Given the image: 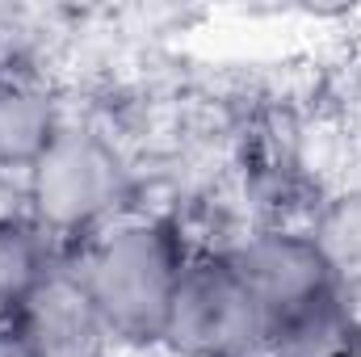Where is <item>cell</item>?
I'll use <instances>...</instances> for the list:
<instances>
[{
  "instance_id": "cell-1",
  "label": "cell",
  "mask_w": 361,
  "mask_h": 357,
  "mask_svg": "<svg viewBox=\"0 0 361 357\" xmlns=\"http://www.w3.org/2000/svg\"><path fill=\"white\" fill-rule=\"evenodd\" d=\"M189 248L169 219H118L89 236L76 257V282L109 341L118 345H164L169 307L189 265Z\"/></svg>"
},
{
  "instance_id": "cell-2",
  "label": "cell",
  "mask_w": 361,
  "mask_h": 357,
  "mask_svg": "<svg viewBox=\"0 0 361 357\" xmlns=\"http://www.w3.org/2000/svg\"><path fill=\"white\" fill-rule=\"evenodd\" d=\"M30 177V219L51 236H97L122 210L130 173L122 156L92 131L63 126L55 143L38 156Z\"/></svg>"
},
{
  "instance_id": "cell-3",
  "label": "cell",
  "mask_w": 361,
  "mask_h": 357,
  "mask_svg": "<svg viewBox=\"0 0 361 357\" xmlns=\"http://www.w3.org/2000/svg\"><path fill=\"white\" fill-rule=\"evenodd\" d=\"M164 345L177 357H269L265 320L227 253H193L169 307Z\"/></svg>"
},
{
  "instance_id": "cell-4",
  "label": "cell",
  "mask_w": 361,
  "mask_h": 357,
  "mask_svg": "<svg viewBox=\"0 0 361 357\" xmlns=\"http://www.w3.org/2000/svg\"><path fill=\"white\" fill-rule=\"evenodd\" d=\"M231 265L240 269L261 320H265V341H273L281 328L341 294V282L332 265L324 261L319 244L311 231L294 227H265L248 236L240 248L227 253Z\"/></svg>"
},
{
  "instance_id": "cell-5",
  "label": "cell",
  "mask_w": 361,
  "mask_h": 357,
  "mask_svg": "<svg viewBox=\"0 0 361 357\" xmlns=\"http://www.w3.org/2000/svg\"><path fill=\"white\" fill-rule=\"evenodd\" d=\"M13 324L21 328L34 357H97L109 341L89 294L80 290L68 265H59L47 277V286L13 315Z\"/></svg>"
},
{
  "instance_id": "cell-6",
  "label": "cell",
  "mask_w": 361,
  "mask_h": 357,
  "mask_svg": "<svg viewBox=\"0 0 361 357\" xmlns=\"http://www.w3.org/2000/svg\"><path fill=\"white\" fill-rule=\"evenodd\" d=\"M59 131L63 122L47 89L17 80V76H0V173L4 169L30 173Z\"/></svg>"
},
{
  "instance_id": "cell-7",
  "label": "cell",
  "mask_w": 361,
  "mask_h": 357,
  "mask_svg": "<svg viewBox=\"0 0 361 357\" xmlns=\"http://www.w3.org/2000/svg\"><path fill=\"white\" fill-rule=\"evenodd\" d=\"M55 269V240L30 214H0V320H13Z\"/></svg>"
},
{
  "instance_id": "cell-8",
  "label": "cell",
  "mask_w": 361,
  "mask_h": 357,
  "mask_svg": "<svg viewBox=\"0 0 361 357\" xmlns=\"http://www.w3.org/2000/svg\"><path fill=\"white\" fill-rule=\"evenodd\" d=\"M311 236H315L324 261L332 265L341 290L353 298L361 290V189H349L336 202H328V210L319 214Z\"/></svg>"
},
{
  "instance_id": "cell-9",
  "label": "cell",
  "mask_w": 361,
  "mask_h": 357,
  "mask_svg": "<svg viewBox=\"0 0 361 357\" xmlns=\"http://www.w3.org/2000/svg\"><path fill=\"white\" fill-rule=\"evenodd\" d=\"M0 357H34V349L25 345V337L13 320H0Z\"/></svg>"
}]
</instances>
